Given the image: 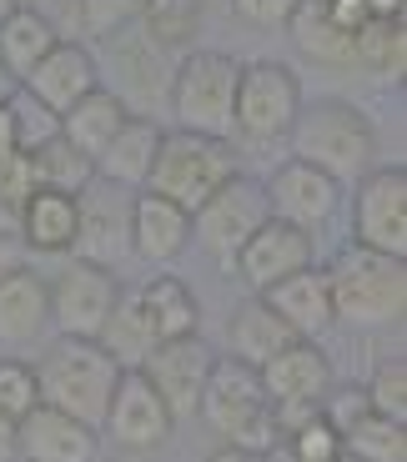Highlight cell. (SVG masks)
<instances>
[{"instance_id": "17", "label": "cell", "mask_w": 407, "mask_h": 462, "mask_svg": "<svg viewBox=\"0 0 407 462\" xmlns=\"http://www.w3.org/2000/svg\"><path fill=\"white\" fill-rule=\"evenodd\" d=\"M21 86L46 106V111L66 116L81 96H91L96 86H101V70H96V56L86 46H76V41H56V46L46 51V60H41Z\"/></svg>"}, {"instance_id": "29", "label": "cell", "mask_w": 407, "mask_h": 462, "mask_svg": "<svg viewBox=\"0 0 407 462\" xmlns=\"http://www.w3.org/2000/svg\"><path fill=\"white\" fill-rule=\"evenodd\" d=\"M287 31H291V41H297V51H302L307 60H317V66H352V35L327 21L322 0H302V5L291 11Z\"/></svg>"}, {"instance_id": "48", "label": "cell", "mask_w": 407, "mask_h": 462, "mask_svg": "<svg viewBox=\"0 0 407 462\" xmlns=\"http://www.w3.org/2000/svg\"><path fill=\"white\" fill-rule=\"evenodd\" d=\"M15 11H21V5H15V0H0V25L11 21V15H15Z\"/></svg>"}, {"instance_id": "42", "label": "cell", "mask_w": 407, "mask_h": 462, "mask_svg": "<svg viewBox=\"0 0 407 462\" xmlns=\"http://www.w3.org/2000/svg\"><path fill=\"white\" fill-rule=\"evenodd\" d=\"M25 256H31V252H25L21 231H15V226H5V231H0V277H11V272H21V266H25Z\"/></svg>"}, {"instance_id": "52", "label": "cell", "mask_w": 407, "mask_h": 462, "mask_svg": "<svg viewBox=\"0 0 407 462\" xmlns=\"http://www.w3.org/2000/svg\"><path fill=\"white\" fill-rule=\"evenodd\" d=\"M0 76H5V70H0Z\"/></svg>"}, {"instance_id": "28", "label": "cell", "mask_w": 407, "mask_h": 462, "mask_svg": "<svg viewBox=\"0 0 407 462\" xmlns=\"http://www.w3.org/2000/svg\"><path fill=\"white\" fill-rule=\"evenodd\" d=\"M96 342H101L106 352L116 357L121 372L146 362V352L156 346V327H152V317H146V307H141V291H121Z\"/></svg>"}, {"instance_id": "31", "label": "cell", "mask_w": 407, "mask_h": 462, "mask_svg": "<svg viewBox=\"0 0 407 462\" xmlns=\"http://www.w3.org/2000/svg\"><path fill=\"white\" fill-rule=\"evenodd\" d=\"M367 70L377 81H402L407 66V31L402 21H367L352 35V70Z\"/></svg>"}, {"instance_id": "51", "label": "cell", "mask_w": 407, "mask_h": 462, "mask_svg": "<svg viewBox=\"0 0 407 462\" xmlns=\"http://www.w3.org/2000/svg\"><path fill=\"white\" fill-rule=\"evenodd\" d=\"M338 462H357V457H347V452H342V457H338Z\"/></svg>"}, {"instance_id": "35", "label": "cell", "mask_w": 407, "mask_h": 462, "mask_svg": "<svg viewBox=\"0 0 407 462\" xmlns=\"http://www.w3.org/2000/svg\"><path fill=\"white\" fill-rule=\"evenodd\" d=\"M11 111H15V141H21V151H35V146H46V141L60 136V116L46 111L25 86L11 91Z\"/></svg>"}, {"instance_id": "20", "label": "cell", "mask_w": 407, "mask_h": 462, "mask_svg": "<svg viewBox=\"0 0 407 462\" xmlns=\"http://www.w3.org/2000/svg\"><path fill=\"white\" fill-rule=\"evenodd\" d=\"M187 242H191V211H181L176 201L156 197V191H136V201H131V256L166 266L187 252Z\"/></svg>"}, {"instance_id": "41", "label": "cell", "mask_w": 407, "mask_h": 462, "mask_svg": "<svg viewBox=\"0 0 407 462\" xmlns=\"http://www.w3.org/2000/svg\"><path fill=\"white\" fill-rule=\"evenodd\" d=\"M322 5H327V21L347 35H357L362 25L373 21V15H367V0H322Z\"/></svg>"}, {"instance_id": "10", "label": "cell", "mask_w": 407, "mask_h": 462, "mask_svg": "<svg viewBox=\"0 0 407 462\" xmlns=\"http://www.w3.org/2000/svg\"><path fill=\"white\" fill-rule=\"evenodd\" d=\"M302 111V86L282 60H252L236 81V136L246 141H277L291 131Z\"/></svg>"}, {"instance_id": "43", "label": "cell", "mask_w": 407, "mask_h": 462, "mask_svg": "<svg viewBox=\"0 0 407 462\" xmlns=\"http://www.w3.org/2000/svg\"><path fill=\"white\" fill-rule=\"evenodd\" d=\"M5 151H21V141H15V111H11V96H0V156Z\"/></svg>"}, {"instance_id": "26", "label": "cell", "mask_w": 407, "mask_h": 462, "mask_svg": "<svg viewBox=\"0 0 407 462\" xmlns=\"http://www.w3.org/2000/svg\"><path fill=\"white\" fill-rule=\"evenodd\" d=\"M141 307L156 327V342H171V337H197L201 332V301L171 272H156L152 282H141Z\"/></svg>"}, {"instance_id": "3", "label": "cell", "mask_w": 407, "mask_h": 462, "mask_svg": "<svg viewBox=\"0 0 407 462\" xmlns=\"http://www.w3.org/2000/svg\"><path fill=\"white\" fill-rule=\"evenodd\" d=\"M197 412L227 438V448H242V452L267 457V452L282 442L277 412H272L267 387H262V372L246 367V362H236V357H227V352L211 357V372H207V387H201Z\"/></svg>"}, {"instance_id": "19", "label": "cell", "mask_w": 407, "mask_h": 462, "mask_svg": "<svg viewBox=\"0 0 407 462\" xmlns=\"http://www.w3.org/2000/svg\"><path fill=\"white\" fill-rule=\"evenodd\" d=\"M262 372V387H267V402L272 407H291V402H317L332 393V362L317 342H291L282 346L277 357L267 362Z\"/></svg>"}, {"instance_id": "4", "label": "cell", "mask_w": 407, "mask_h": 462, "mask_svg": "<svg viewBox=\"0 0 407 462\" xmlns=\"http://www.w3.org/2000/svg\"><path fill=\"white\" fill-rule=\"evenodd\" d=\"M332 291V317L347 327H393L407 312V262L367 246H347L322 266Z\"/></svg>"}, {"instance_id": "37", "label": "cell", "mask_w": 407, "mask_h": 462, "mask_svg": "<svg viewBox=\"0 0 407 462\" xmlns=\"http://www.w3.org/2000/svg\"><path fill=\"white\" fill-rule=\"evenodd\" d=\"M35 402H41V393H35V367H25L15 357H0V417L21 422Z\"/></svg>"}, {"instance_id": "7", "label": "cell", "mask_w": 407, "mask_h": 462, "mask_svg": "<svg viewBox=\"0 0 407 462\" xmlns=\"http://www.w3.org/2000/svg\"><path fill=\"white\" fill-rule=\"evenodd\" d=\"M272 221V207H267V186L252 181V176L236 171L232 181H221L197 211H191V231L197 242L217 256L221 266H232V256L252 242V231H262Z\"/></svg>"}, {"instance_id": "6", "label": "cell", "mask_w": 407, "mask_h": 462, "mask_svg": "<svg viewBox=\"0 0 407 462\" xmlns=\"http://www.w3.org/2000/svg\"><path fill=\"white\" fill-rule=\"evenodd\" d=\"M232 176H236L232 141H211V136H197V131H162L152 176H146L141 191H156V197L176 201L181 211H197Z\"/></svg>"}, {"instance_id": "36", "label": "cell", "mask_w": 407, "mask_h": 462, "mask_svg": "<svg viewBox=\"0 0 407 462\" xmlns=\"http://www.w3.org/2000/svg\"><path fill=\"white\" fill-rule=\"evenodd\" d=\"M282 448L297 462H338L342 457V432L317 412V417H307L302 428H291L287 438H282Z\"/></svg>"}, {"instance_id": "5", "label": "cell", "mask_w": 407, "mask_h": 462, "mask_svg": "<svg viewBox=\"0 0 407 462\" xmlns=\"http://www.w3.org/2000/svg\"><path fill=\"white\" fill-rule=\"evenodd\" d=\"M236 81H242V66L227 51H187L171 70V111L181 121L176 131L232 141L236 136Z\"/></svg>"}, {"instance_id": "32", "label": "cell", "mask_w": 407, "mask_h": 462, "mask_svg": "<svg viewBox=\"0 0 407 462\" xmlns=\"http://www.w3.org/2000/svg\"><path fill=\"white\" fill-rule=\"evenodd\" d=\"M342 452L357 462H407V422L377 417L373 407L342 428Z\"/></svg>"}, {"instance_id": "34", "label": "cell", "mask_w": 407, "mask_h": 462, "mask_svg": "<svg viewBox=\"0 0 407 462\" xmlns=\"http://www.w3.org/2000/svg\"><path fill=\"white\" fill-rule=\"evenodd\" d=\"M362 393H367V407H373L377 417L407 422V357H402V352L387 357V362H377L373 382H367Z\"/></svg>"}, {"instance_id": "40", "label": "cell", "mask_w": 407, "mask_h": 462, "mask_svg": "<svg viewBox=\"0 0 407 462\" xmlns=\"http://www.w3.org/2000/svg\"><path fill=\"white\" fill-rule=\"evenodd\" d=\"M302 0H232V15L256 31H287L291 11H297Z\"/></svg>"}, {"instance_id": "50", "label": "cell", "mask_w": 407, "mask_h": 462, "mask_svg": "<svg viewBox=\"0 0 407 462\" xmlns=\"http://www.w3.org/2000/svg\"><path fill=\"white\" fill-rule=\"evenodd\" d=\"M15 5H21V11H31V5H35V0H15Z\"/></svg>"}, {"instance_id": "30", "label": "cell", "mask_w": 407, "mask_h": 462, "mask_svg": "<svg viewBox=\"0 0 407 462\" xmlns=\"http://www.w3.org/2000/svg\"><path fill=\"white\" fill-rule=\"evenodd\" d=\"M141 35L156 51H197L201 31V0H141Z\"/></svg>"}, {"instance_id": "14", "label": "cell", "mask_w": 407, "mask_h": 462, "mask_svg": "<svg viewBox=\"0 0 407 462\" xmlns=\"http://www.w3.org/2000/svg\"><path fill=\"white\" fill-rule=\"evenodd\" d=\"M312 256H317L312 231H302V226H291V221L272 217L267 226L252 231V242L232 256V272L252 291H267L272 282L291 277V272H307V266H312Z\"/></svg>"}, {"instance_id": "47", "label": "cell", "mask_w": 407, "mask_h": 462, "mask_svg": "<svg viewBox=\"0 0 407 462\" xmlns=\"http://www.w3.org/2000/svg\"><path fill=\"white\" fill-rule=\"evenodd\" d=\"M267 462H297V457H291V452H287V448H282V442H277V448L267 452Z\"/></svg>"}, {"instance_id": "2", "label": "cell", "mask_w": 407, "mask_h": 462, "mask_svg": "<svg viewBox=\"0 0 407 462\" xmlns=\"http://www.w3.org/2000/svg\"><path fill=\"white\" fill-rule=\"evenodd\" d=\"M287 136H291V162L317 166V171L332 176L338 186H352L373 171L377 131H373V121L347 101L302 106Z\"/></svg>"}, {"instance_id": "11", "label": "cell", "mask_w": 407, "mask_h": 462, "mask_svg": "<svg viewBox=\"0 0 407 462\" xmlns=\"http://www.w3.org/2000/svg\"><path fill=\"white\" fill-rule=\"evenodd\" d=\"M46 297H51V327L60 337H91L96 342L121 297V282L116 272H101V266L70 256V266H60L56 282H46Z\"/></svg>"}, {"instance_id": "1", "label": "cell", "mask_w": 407, "mask_h": 462, "mask_svg": "<svg viewBox=\"0 0 407 462\" xmlns=\"http://www.w3.org/2000/svg\"><path fill=\"white\" fill-rule=\"evenodd\" d=\"M116 382H121L116 357L101 342H91V337H56L41 352V362H35V393H41V402L76 417V422H86L91 432H101Z\"/></svg>"}, {"instance_id": "45", "label": "cell", "mask_w": 407, "mask_h": 462, "mask_svg": "<svg viewBox=\"0 0 407 462\" xmlns=\"http://www.w3.org/2000/svg\"><path fill=\"white\" fill-rule=\"evenodd\" d=\"M15 457V422L11 417H0V462Z\"/></svg>"}, {"instance_id": "38", "label": "cell", "mask_w": 407, "mask_h": 462, "mask_svg": "<svg viewBox=\"0 0 407 462\" xmlns=\"http://www.w3.org/2000/svg\"><path fill=\"white\" fill-rule=\"evenodd\" d=\"M141 15V0H76V21L91 35H121Z\"/></svg>"}, {"instance_id": "44", "label": "cell", "mask_w": 407, "mask_h": 462, "mask_svg": "<svg viewBox=\"0 0 407 462\" xmlns=\"http://www.w3.org/2000/svg\"><path fill=\"white\" fill-rule=\"evenodd\" d=\"M373 21H402V0H367Z\"/></svg>"}, {"instance_id": "33", "label": "cell", "mask_w": 407, "mask_h": 462, "mask_svg": "<svg viewBox=\"0 0 407 462\" xmlns=\"http://www.w3.org/2000/svg\"><path fill=\"white\" fill-rule=\"evenodd\" d=\"M31 156V171H35V186H51V191H66V197H81L86 186L96 181V162L81 156L70 141H46V146L25 151Z\"/></svg>"}, {"instance_id": "25", "label": "cell", "mask_w": 407, "mask_h": 462, "mask_svg": "<svg viewBox=\"0 0 407 462\" xmlns=\"http://www.w3.org/2000/svg\"><path fill=\"white\" fill-rule=\"evenodd\" d=\"M126 121H131L126 101H121L116 91L96 86L91 96H81V101H76L66 116H60V141H70V146L81 151V156H91V162H96V156L111 146V136L126 126Z\"/></svg>"}, {"instance_id": "23", "label": "cell", "mask_w": 407, "mask_h": 462, "mask_svg": "<svg viewBox=\"0 0 407 462\" xmlns=\"http://www.w3.org/2000/svg\"><path fill=\"white\" fill-rule=\"evenodd\" d=\"M15 231H21L25 252H46V256L70 252V242H76V197L35 186L25 207L15 211Z\"/></svg>"}, {"instance_id": "13", "label": "cell", "mask_w": 407, "mask_h": 462, "mask_svg": "<svg viewBox=\"0 0 407 462\" xmlns=\"http://www.w3.org/2000/svg\"><path fill=\"white\" fill-rule=\"evenodd\" d=\"M171 428L176 422H171V412H166V402L156 397V387L146 382V372L126 367L121 382H116V393H111L101 432L126 452H152V448H162V442L171 438Z\"/></svg>"}, {"instance_id": "49", "label": "cell", "mask_w": 407, "mask_h": 462, "mask_svg": "<svg viewBox=\"0 0 407 462\" xmlns=\"http://www.w3.org/2000/svg\"><path fill=\"white\" fill-rule=\"evenodd\" d=\"M5 226H15V217H11L5 207H0V231H5Z\"/></svg>"}, {"instance_id": "27", "label": "cell", "mask_w": 407, "mask_h": 462, "mask_svg": "<svg viewBox=\"0 0 407 462\" xmlns=\"http://www.w3.org/2000/svg\"><path fill=\"white\" fill-rule=\"evenodd\" d=\"M56 41H60L56 21H46L41 11H15L11 21L0 25V70L21 86L25 76L46 60V51L56 46Z\"/></svg>"}, {"instance_id": "21", "label": "cell", "mask_w": 407, "mask_h": 462, "mask_svg": "<svg viewBox=\"0 0 407 462\" xmlns=\"http://www.w3.org/2000/svg\"><path fill=\"white\" fill-rule=\"evenodd\" d=\"M291 342H302V337L291 332L262 297L242 301V307L227 317V357L246 362V367H267L282 346H291Z\"/></svg>"}, {"instance_id": "39", "label": "cell", "mask_w": 407, "mask_h": 462, "mask_svg": "<svg viewBox=\"0 0 407 462\" xmlns=\"http://www.w3.org/2000/svg\"><path fill=\"white\" fill-rule=\"evenodd\" d=\"M35 191V171H31V156L25 151H5L0 156V207L11 211H21L25 207V197Z\"/></svg>"}, {"instance_id": "12", "label": "cell", "mask_w": 407, "mask_h": 462, "mask_svg": "<svg viewBox=\"0 0 407 462\" xmlns=\"http://www.w3.org/2000/svg\"><path fill=\"white\" fill-rule=\"evenodd\" d=\"M141 372H146V382L156 387V397L166 402L171 422H187V417H197V407H201L211 352H207V342H201V332L197 337H171V342H156L152 352H146Z\"/></svg>"}, {"instance_id": "22", "label": "cell", "mask_w": 407, "mask_h": 462, "mask_svg": "<svg viewBox=\"0 0 407 462\" xmlns=\"http://www.w3.org/2000/svg\"><path fill=\"white\" fill-rule=\"evenodd\" d=\"M51 327V297L46 277H35L31 266L0 277V346H25Z\"/></svg>"}, {"instance_id": "18", "label": "cell", "mask_w": 407, "mask_h": 462, "mask_svg": "<svg viewBox=\"0 0 407 462\" xmlns=\"http://www.w3.org/2000/svg\"><path fill=\"white\" fill-rule=\"evenodd\" d=\"M256 297L267 301L302 342H322V337L338 327V317H332V291H327V272H317V266L272 282V287L256 291Z\"/></svg>"}, {"instance_id": "16", "label": "cell", "mask_w": 407, "mask_h": 462, "mask_svg": "<svg viewBox=\"0 0 407 462\" xmlns=\"http://www.w3.org/2000/svg\"><path fill=\"white\" fill-rule=\"evenodd\" d=\"M15 457L21 462H101V438L86 422L35 402L15 422Z\"/></svg>"}, {"instance_id": "46", "label": "cell", "mask_w": 407, "mask_h": 462, "mask_svg": "<svg viewBox=\"0 0 407 462\" xmlns=\"http://www.w3.org/2000/svg\"><path fill=\"white\" fill-rule=\"evenodd\" d=\"M207 462H267V457H256V452H242V448H221V452H211Z\"/></svg>"}, {"instance_id": "9", "label": "cell", "mask_w": 407, "mask_h": 462, "mask_svg": "<svg viewBox=\"0 0 407 462\" xmlns=\"http://www.w3.org/2000/svg\"><path fill=\"white\" fill-rule=\"evenodd\" d=\"M352 246L407 262V171L373 166L352 181Z\"/></svg>"}, {"instance_id": "8", "label": "cell", "mask_w": 407, "mask_h": 462, "mask_svg": "<svg viewBox=\"0 0 407 462\" xmlns=\"http://www.w3.org/2000/svg\"><path fill=\"white\" fill-rule=\"evenodd\" d=\"M131 201H136L131 186L96 176L76 197V242H70V256L101 266V272H121L131 256Z\"/></svg>"}, {"instance_id": "15", "label": "cell", "mask_w": 407, "mask_h": 462, "mask_svg": "<svg viewBox=\"0 0 407 462\" xmlns=\"http://www.w3.org/2000/svg\"><path fill=\"white\" fill-rule=\"evenodd\" d=\"M262 186H267L272 217L291 221V226H302V231L327 226L342 207V186L307 162H282L277 171H272V181H262Z\"/></svg>"}, {"instance_id": "24", "label": "cell", "mask_w": 407, "mask_h": 462, "mask_svg": "<svg viewBox=\"0 0 407 462\" xmlns=\"http://www.w3.org/2000/svg\"><path fill=\"white\" fill-rule=\"evenodd\" d=\"M156 146H162V126H156L152 116H131L126 126L111 136V146L96 156V176H101V181H116V186L141 191V186H146V176H152Z\"/></svg>"}]
</instances>
